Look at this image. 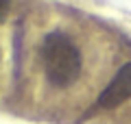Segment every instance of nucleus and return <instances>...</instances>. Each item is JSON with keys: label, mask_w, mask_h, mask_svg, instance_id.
Listing matches in <instances>:
<instances>
[{"label": "nucleus", "mask_w": 131, "mask_h": 124, "mask_svg": "<svg viewBox=\"0 0 131 124\" xmlns=\"http://www.w3.org/2000/svg\"><path fill=\"white\" fill-rule=\"evenodd\" d=\"M11 9V0H0V22H5Z\"/></svg>", "instance_id": "nucleus-3"}, {"label": "nucleus", "mask_w": 131, "mask_h": 124, "mask_svg": "<svg viewBox=\"0 0 131 124\" xmlns=\"http://www.w3.org/2000/svg\"><path fill=\"white\" fill-rule=\"evenodd\" d=\"M39 57L44 74L52 87L66 89L79 81L83 70V57L72 37L63 31H50L44 37L39 46Z\"/></svg>", "instance_id": "nucleus-1"}, {"label": "nucleus", "mask_w": 131, "mask_h": 124, "mask_svg": "<svg viewBox=\"0 0 131 124\" xmlns=\"http://www.w3.org/2000/svg\"><path fill=\"white\" fill-rule=\"evenodd\" d=\"M129 98H131V61L120 65L116 76L105 85V89L98 96V107L101 109H116Z\"/></svg>", "instance_id": "nucleus-2"}]
</instances>
